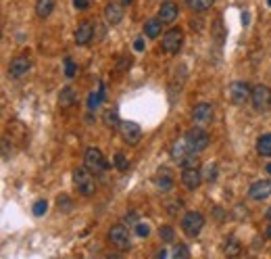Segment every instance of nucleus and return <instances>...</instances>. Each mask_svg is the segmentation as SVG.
Returning a JSON list of instances; mask_svg holds the SVG:
<instances>
[{"mask_svg":"<svg viewBox=\"0 0 271 259\" xmlns=\"http://www.w3.org/2000/svg\"><path fill=\"white\" fill-rule=\"evenodd\" d=\"M267 239H271V224L267 226Z\"/></svg>","mask_w":271,"mask_h":259,"instance_id":"obj_38","label":"nucleus"},{"mask_svg":"<svg viewBox=\"0 0 271 259\" xmlns=\"http://www.w3.org/2000/svg\"><path fill=\"white\" fill-rule=\"evenodd\" d=\"M251 100H253V107L257 111H267L271 107V90L267 86H255L253 88V94H251Z\"/></svg>","mask_w":271,"mask_h":259,"instance_id":"obj_8","label":"nucleus"},{"mask_svg":"<svg viewBox=\"0 0 271 259\" xmlns=\"http://www.w3.org/2000/svg\"><path fill=\"white\" fill-rule=\"evenodd\" d=\"M192 119L200 127L209 125L213 121V105H209V102H198L194 107V111H192Z\"/></svg>","mask_w":271,"mask_h":259,"instance_id":"obj_10","label":"nucleus"},{"mask_svg":"<svg viewBox=\"0 0 271 259\" xmlns=\"http://www.w3.org/2000/svg\"><path fill=\"white\" fill-rule=\"evenodd\" d=\"M104 125H106L109 130H117V127L121 125L117 109H109V111H104Z\"/></svg>","mask_w":271,"mask_h":259,"instance_id":"obj_23","label":"nucleus"},{"mask_svg":"<svg viewBox=\"0 0 271 259\" xmlns=\"http://www.w3.org/2000/svg\"><path fill=\"white\" fill-rule=\"evenodd\" d=\"M65 75H67V77H73V75H75V65H73L71 57L65 59Z\"/></svg>","mask_w":271,"mask_h":259,"instance_id":"obj_33","label":"nucleus"},{"mask_svg":"<svg viewBox=\"0 0 271 259\" xmlns=\"http://www.w3.org/2000/svg\"><path fill=\"white\" fill-rule=\"evenodd\" d=\"M104 98V84H100L98 86V92H92L90 94V98H88V109H98V105H100V100Z\"/></svg>","mask_w":271,"mask_h":259,"instance_id":"obj_25","label":"nucleus"},{"mask_svg":"<svg viewBox=\"0 0 271 259\" xmlns=\"http://www.w3.org/2000/svg\"><path fill=\"white\" fill-rule=\"evenodd\" d=\"M248 197L253 201H265L267 197H271V180H259L248 188Z\"/></svg>","mask_w":271,"mask_h":259,"instance_id":"obj_13","label":"nucleus"},{"mask_svg":"<svg viewBox=\"0 0 271 259\" xmlns=\"http://www.w3.org/2000/svg\"><path fill=\"white\" fill-rule=\"evenodd\" d=\"M84 161H86V167L92 171V174H104V171L109 169V161L104 159V155L100 153V148L96 146H90L86 150V155H84Z\"/></svg>","mask_w":271,"mask_h":259,"instance_id":"obj_2","label":"nucleus"},{"mask_svg":"<svg viewBox=\"0 0 271 259\" xmlns=\"http://www.w3.org/2000/svg\"><path fill=\"white\" fill-rule=\"evenodd\" d=\"M104 17H106V23L109 25H117L119 21L123 19V9L121 5H115V3H111L104 7Z\"/></svg>","mask_w":271,"mask_h":259,"instance_id":"obj_18","label":"nucleus"},{"mask_svg":"<svg viewBox=\"0 0 271 259\" xmlns=\"http://www.w3.org/2000/svg\"><path fill=\"white\" fill-rule=\"evenodd\" d=\"M133 48H136V50H138V53H140V50H144V40H142V38H138V40H136V44H133Z\"/></svg>","mask_w":271,"mask_h":259,"instance_id":"obj_37","label":"nucleus"},{"mask_svg":"<svg viewBox=\"0 0 271 259\" xmlns=\"http://www.w3.org/2000/svg\"><path fill=\"white\" fill-rule=\"evenodd\" d=\"M57 205H59V209H63V211H69V209H71V201H69V197H59Z\"/></svg>","mask_w":271,"mask_h":259,"instance_id":"obj_35","label":"nucleus"},{"mask_svg":"<svg viewBox=\"0 0 271 259\" xmlns=\"http://www.w3.org/2000/svg\"><path fill=\"white\" fill-rule=\"evenodd\" d=\"M119 132H121L123 140L127 144H131V146H136V144L140 142V138H142V130H140V125L136 123V121H121Z\"/></svg>","mask_w":271,"mask_h":259,"instance_id":"obj_9","label":"nucleus"},{"mask_svg":"<svg viewBox=\"0 0 271 259\" xmlns=\"http://www.w3.org/2000/svg\"><path fill=\"white\" fill-rule=\"evenodd\" d=\"M92 36H94V23L92 21H82L75 30V42L79 46H86L88 42L92 40Z\"/></svg>","mask_w":271,"mask_h":259,"instance_id":"obj_14","label":"nucleus"},{"mask_svg":"<svg viewBox=\"0 0 271 259\" xmlns=\"http://www.w3.org/2000/svg\"><path fill=\"white\" fill-rule=\"evenodd\" d=\"M161 23H163L161 19H150V21H146V25H144L146 36L148 38H156V36H159L161 34Z\"/></svg>","mask_w":271,"mask_h":259,"instance_id":"obj_24","label":"nucleus"},{"mask_svg":"<svg viewBox=\"0 0 271 259\" xmlns=\"http://www.w3.org/2000/svg\"><path fill=\"white\" fill-rule=\"evenodd\" d=\"M73 102H75V92L71 88H63L61 94H59V105L63 107V109H69Z\"/></svg>","mask_w":271,"mask_h":259,"instance_id":"obj_22","label":"nucleus"},{"mask_svg":"<svg viewBox=\"0 0 271 259\" xmlns=\"http://www.w3.org/2000/svg\"><path fill=\"white\" fill-rule=\"evenodd\" d=\"M159 19L163 21V23H173V21L177 19V5L171 3V0H165V3L161 5V9H159Z\"/></svg>","mask_w":271,"mask_h":259,"instance_id":"obj_17","label":"nucleus"},{"mask_svg":"<svg viewBox=\"0 0 271 259\" xmlns=\"http://www.w3.org/2000/svg\"><path fill=\"white\" fill-rule=\"evenodd\" d=\"M179 165H182V169L184 167H198L200 165V161H198V157H196V153H192V155H188L182 163H179Z\"/></svg>","mask_w":271,"mask_h":259,"instance_id":"obj_32","label":"nucleus"},{"mask_svg":"<svg viewBox=\"0 0 271 259\" xmlns=\"http://www.w3.org/2000/svg\"><path fill=\"white\" fill-rule=\"evenodd\" d=\"M267 174H271V163H269V165H267Z\"/></svg>","mask_w":271,"mask_h":259,"instance_id":"obj_41","label":"nucleus"},{"mask_svg":"<svg viewBox=\"0 0 271 259\" xmlns=\"http://www.w3.org/2000/svg\"><path fill=\"white\" fill-rule=\"evenodd\" d=\"M173 236H175V232H173L171 226H161V239H163V243L171 245L173 243Z\"/></svg>","mask_w":271,"mask_h":259,"instance_id":"obj_30","label":"nucleus"},{"mask_svg":"<svg viewBox=\"0 0 271 259\" xmlns=\"http://www.w3.org/2000/svg\"><path fill=\"white\" fill-rule=\"evenodd\" d=\"M156 184H159V188L165 192V190H171L173 186V178H171V171L167 167H161L159 171V178H156Z\"/></svg>","mask_w":271,"mask_h":259,"instance_id":"obj_20","label":"nucleus"},{"mask_svg":"<svg viewBox=\"0 0 271 259\" xmlns=\"http://www.w3.org/2000/svg\"><path fill=\"white\" fill-rule=\"evenodd\" d=\"M257 153L261 157H271V134H263L257 140Z\"/></svg>","mask_w":271,"mask_h":259,"instance_id":"obj_21","label":"nucleus"},{"mask_svg":"<svg viewBox=\"0 0 271 259\" xmlns=\"http://www.w3.org/2000/svg\"><path fill=\"white\" fill-rule=\"evenodd\" d=\"M136 232H138V236H148L150 234V228L144 222H136Z\"/></svg>","mask_w":271,"mask_h":259,"instance_id":"obj_34","label":"nucleus"},{"mask_svg":"<svg viewBox=\"0 0 271 259\" xmlns=\"http://www.w3.org/2000/svg\"><path fill=\"white\" fill-rule=\"evenodd\" d=\"M133 0H121V5H131Z\"/></svg>","mask_w":271,"mask_h":259,"instance_id":"obj_39","label":"nucleus"},{"mask_svg":"<svg viewBox=\"0 0 271 259\" xmlns=\"http://www.w3.org/2000/svg\"><path fill=\"white\" fill-rule=\"evenodd\" d=\"M109 241L115 245L117 249L121 251H127L131 247V239H129V232L123 224H117V226H113L111 232H109Z\"/></svg>","mask_w":271,"mask_h":259,"instance_id":"obj_7","label":"nucleus"},{"mask_svg":"<svg viewBox=\"0 0 271 259\" xmlns=\"http://www.w3.org/2000/svg\"><path fill=\"white\" fill-rule=\"evenodd\" d=\"M55 9V0H36V15L40 19H46Z\"/></svg>","mask_w":271,"mask_h":259,"instance_id":"obj_19","label":"nucleus"},{"mask_svg":"<svg viewBox=\"0 0 271 259\" xmlns=\"http://www.w3.org/2000/svg\"><path fill=\"white\" fill-rule=\"evenodd\" d=\"M182 42H184V32H182V30H179V28L169 30V32L163 36V42H161L163 53H167V55H177L179 48H182Z\"/></svg>","mask_w":271,"mask_h":259,"instance_id":"obj_5","label":"nucleus"},{"mask_svg":"<svg viewBox=\"0 0 271 259\" xmlns=\"http://www.w3.org/2000/svg\"><path fill=\"white\" fill-rule=\"evenodd\" d=\"M73 184H75V188L84 194V197H92V194L96 192L94 174L88 167H75L73 169Z\"/></svg>","mask_w":271,"mask_h":259,"instance_id":"obj_1","label":"nucleus"},{"mask_svg":"<svg viewBox=\"0 0 271 259\" xmlns=\"http://www.w3.org/2000/svg\"><path fill=\"white\" fill-rule=\"evenodd\" d=\"M265 215H267V218H269V220H271V207H269V209H267V213H265Z\"/></svg>","mask_w":271,"mask_h":259,"instance_id":"obj_40","label":"nucleus"},{"mask_svg":"<svg viewBox=\"0 0 271 259\" xmlns=\"http://www.w3.org/2000/svg\"><path fill=\"white\" fill-rule=\"evenodd\" d=\"M228 94H230V100L234 105H246L248 100H251L253 88L246 82H232L230 88H228Z\"/></svg>","mask_w":271,"mask_h":259,"instance_id":"obj_6","label":"nucleus"},{"mask_svg":"<svg viewBox=\"0 0 271 259\" xmlns=\"http://www.w3.org/2000/svg\"><path fill=\"white\" fill-rule=\"evenodd\" d=\"M188 155H192V150H190L188 142H186L184 138L175 140V142H173V146H171V159H173V161H177V163H182ZM196 155H198V153H196Z\"/></svg>","mask_w":271,"mask_h":259,"instance_id":"obj_15","label":"nucleus"},{"mask_svg":"<svg viewBox=\"0 0 271 259\" xmlns=\"http://www.w3.org/2000/svg\"><path fill=\"white\" fill-rule=\"evenodd\" d=\"M267 5H269V7H271V0H267Z\"/></svg>","mask_w":271,"mask_h":259,"instance_id":"obj_42","label":"nucleus"},{"mask_svg":"<svg viewBox=\"0 0 271 259\" xmlns=\"http://www.w3.org/2000/svg\"><path fill=\"white\" fill-rule=\"evenodd\" d=\"M202 178H205L207 182H215V178H217V165L215 163H209L205 167V171H202Z\"/></svg>","mask_w":271,"mask_h":259,"instance_id":"obj_28","label":"nucleus"},{"mask_svg":"<svg viewBox=\"0 0 271 259\" xmlns=\"http://www.w3.org/2000/svg\"><path fill=\"white\" fill-rule=\"evenodd\" d=\"M32 69V61L28 57H15L9 65V75L13 80H19V77H23L28 75V71Z\"/></svg>","mask_w":271,"mask_h":259,"instance_id":"obj_11","label":"nucleus"},{"mask_svg":"<svg viewBox=\"0 0 271 259\" xmlns=\"http://www.w3.org/2000/svg\"><path fill=\"white\" fill-rule=\"evenodd\" d=\"M32 211H34V215H38V218H40V215H44V213L48 211V203L44 201V199H40V201H36V203H34Z\"/></svg>","mask_w":271,"mask_h":259,"instance_id":"obj_29","label":"nucleus"},{"mask_svg":"<svg viewBox=\"0 0 271 259\" xmlns=\"http://www.w3.org/2000/svg\"><path fill=\"white\" fill-rule=\"evenodd\" d=\"M202 171L198 167H184L182 169V182L188 190H196L200 184H202Z\"/></svg>","mask_w":271,"mask_h":259,"instance_id":"obj_12","label":"nucleus"},{"mask_svg":"<svg viewBox=\"0 0 271 259\" xmlns=\"http://www.w3.org/2000/svg\"><path fill=\"white\" fill-rule=\"evenodd\" d=\"M113 163H115V167H117L119 171H125V169L129 167V163H127V159H125V155H123V153H117V155H115V159H113Z\"/></svg>","mask_w":271,"mask_h":259,"instance_id":"obj_31","label":"nucleus"},{"mask_svg":"<svg viewBox=\"0 0 271 259\" xmlns=\"http://www.w3.org/2000/svg\"><path fill=\"white\" fill-rule=\"evenodd\" d=\"M202 226H205V218H202V213L198 211H190L184 215V220H182V230L184 234L188 236V239H194V236L200 234Z\"/></svg>","mask_w":271,"mask_h":259,"instance_id":"obj_4","label":"nucleus"},{"mask_svg":"<svg viewBox=\"0 0 271 259\" xmlns=\"http://www.w3.org/2000/svg\"><path fill=\"white\" fill-rule=\"evenodd\" d=\"M184 140L188 142V146H190L192 153H202V150H205V148L209 146V142H211L209 134H207L200 125H198V127L188 130V132L184 134Z\"/></svg>","mask_w":271,"mask_h":259,"instance_id":"obj_3","label":"nucleus"},{"mask_svg":"<svg viewBox=\"0 0 271 259\" xmlns=\"http://www.w3.org/2000/svg\"><path fill=\"white\" fill-rule=\"evenodd\" d=\"M156 257H171V259H188L190 257V251H188V247H184V245H169V249H163V251H159L156 253Z\"/></svg>","mask_w":271,"mask_h":259,"instance_id":"obj_16","label":"nucleus"},{"mask_svg":"<svg viewBox=\"0 0 271 259\" xmlns=\"http://www.w3.org/2000/svg\"><path fill=\"white\" fill-rule=\"evenodd\" d=\"M211 32H213V38H215L217 44H223V40H225V28L221 23V17L215 19V23L211 25Z\"/></svg>","mask_w":271,"mask_h":259,"instance_id":"obj_26","label":"nucleus"},{"mask_svg":"<svg viewBox=\"0 0 271 259\" xmlns=\"http://www.w3.org/2000/svg\"><path fill=\"white\" fill-rule=\"evenodd\" d=\"M88 5H90V0H73V7H75L77 11H86Z\"/></svg>","mask_w":271,"mask_h":259,"instance_id":"obj_36","label":"nucleus"},{"mask_svg":"<svg viewBox=\"0 0 271 259\" xmlns=\"http://www.w3.org/2000/svg\"><path fill=\"white\" fill-rule=\"evenodd\" d=\"M213 3H215V0H190V9L192 11H196V13H205L207 9H211L213 7Z\"/></svg>","mask_w":271,"mask_h":259,"instance_id":"obj_27","label":"nucleus"}]
</instances>
